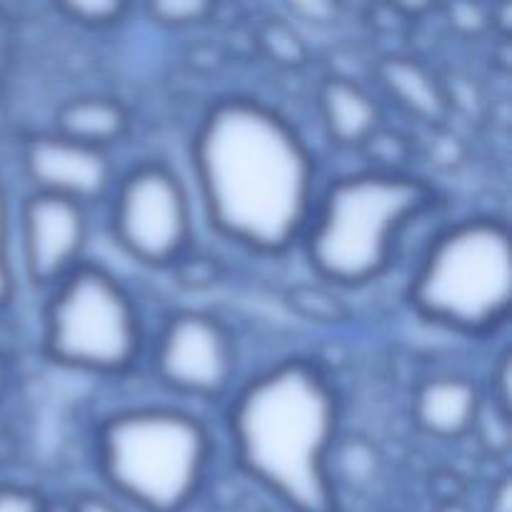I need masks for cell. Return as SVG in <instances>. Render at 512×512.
<instances>
[{"mask_svg":"<svg viewBox=\"0 0 512 512\" xmlns=\"http://www.w3.org/2000/svg\"><path fill=\"white\" fill-rule=\"evenodd\" d=\"M195 168L210 218L230 238L283 250L313 200V163L295 130L253 100L215 105L195 140Z\"/></svg>","mask_w":512,"mask_h":512,"instance_id":"cell-1","label":"cell"},{"mask_svg":"<svg viewBox=\"0 0 512 512\" xmlns=\"http://www.w3.org/2000/svg\"><path fill=\"white\" fill-rule=\"evenodd\" d=\"M335 395L305 363H285L255 380L233 410L238 458L295 512H333L328 450Z\"/></svg>","mask_w":512,"mask_h":512,"instance_id":"cell-2","label":"cell"},{"mask_svg":"<svg viewBox=\"0 0 512 512\" xmlns=\"http://www.w3.org/2000/svg\"><path fill=\"white\" fill-rule=\"evenodd\" d=\"M430 203L420 180L363 173L338 180L325 195L313 230L310 260L338 283H363L383 273L398 233Z\"/></svg>","mask_w":512,"mask_h":512,"instance_id":"cell-3","label":"cell"},{"mask_svg":"<svg viewBox=\"0 0 512 512\" xmlns=\"http://www.w3.org/2000/svg\"><path fill=\"white\" fill-rule=\"evenodd\" d=\"M110 483L148 512H183L208 463V435L183 413L133 410L115 415L100 438Z\"/></svg>","mask_w":512,"mask_h":512,"instance_id":"cell-4","label":"cell"},{"mask_svg":"<svg viewBox=\"0 0 512 512\" xmlns=\"http://www.w3.org/2000/svg\"><path fill=\"white\" fill-rule=\"evenodd\" d=\"M512 293L510 233L495 220H470L440 235L413 285L415 308L460 330L505 318Z\"/></svg>","mask_w":512,"mask_h":512,"instance_id":"cell-5","label":"cell"},{"mask_svg":"<svg viewBox=\"0 0 512 512\" xmlns=\"http://www.w3.org/2000/svg\"><path fill=\"white\" fill-rule=\"evenodd\" d=\"M138 340L133 305L108 273L78 265L60 280L45 315L50 358L73 368L115 373L135 358Z\"/></svg>","mask_w":512,"mask_h":512,"instance_id":"cell-6","label":"cell"},{"mask_svg":"<svg viewBox=\"0 0 512 512\" xmlns=\"http://www.w3.org/2000/svg\"><path fill=\"white\" fill-rule=\"evenodd\" d=\"M118 243L143 263H170L190 238V213L183 185L165 168H140L125 178L115 200Z\"/></svg>","mask_w":512,"mask_h":512,"instance_id":"cell-7","label":"cell"},{"mask_svg":"<svg viewBox=\"0 0 512 512\" xmlns=\"http://www.w3.org/2000/svg\"><path fill=\"white\" fill-rule=\"evenodd\" d=\"M158 373L165 383L185 393H220L233 373L228 335L208 315H178L160 338Z\"/></svg>","mask_w":512,"mask_h":512,"instance_id":"cell-8","label":"cell"},{"mask_svg":"<svg viewBox=\"0 0 512 512\" xmlns=\"http://www.w3.org/2000/svg\"><path fill=\"white\" fill-rule=\"evenodd\" d=\"M83 245L85 215L78 203L50 193L30 195L23 208V250L35 283H60L78 268Z\"/></svg>","mask_w":512,"mask_h":512,"instance_id":"cell-9","label":"cell"},{"mask_svg":"<svg viewBox=\"0 0 512 512\" xmlns=\"http://www.w3.org/2000/svg\"><path fill=\"white\" fill-rule=\"evenodd\" d=\"M25 170L38 193L60 195L73 203L100 198L110 183V163L100 148L63 135H40L25 148Z\"/></svg>","mask_w":512,"mask_h":512,"instance_id":"cell-10","label":"cell"},{"mask_svg":"<svg viewBox=\"0 0 512 512\" xmlns=\"http://www.w3.org/2000/svg\"><path fill=\"white\" fill-rule=\"evenodd\" d=\"M478 390L463 378H438L420 388L415 400L418 423L440 438L463 435L478 418Z\"/></svg>","mask_w":512,"mask_h":512,"instance_id":"cell-11","label":"cell"},{"mask_svg":"<svg viewBox=\"0 0 512 512\" xmlns=\"http://www.w3.org/2000/svg\"><path fill=\"white\" fill-rule=\"evenodd\" d=\"M125 110L110 98L70 100L58 113V135L75 143L100 148L125 133Z\"/></svg>","mask_w":512,"mask_h":512,"instance_id":"cell-12","label":"cell"},{"mask_svg":"<svg viewBox=\"0 0 512 512\" xmlns=\"http://www.w3.org/2000/svg\"><path fill=\"white\" fill-rule=\"evenodd\" d=\"M323 113L340 143H365L375 133L378 110L350 80H330L323 90Z\"/></svg>","mask_w":512,"mask_h":512,"instance_id":"cell-13","label":"cell"},{"mask_svg":"<svg viewBox=\"0 0 512 512\" xmlns=\"http://www.w3.org/2000/svg\"><path fill=\"white\" fill-rule=\"evenodd\" d=\"M380 73H383V83L388 85L390 93H393L405 108L423 115V118H440V115H443V90L438 88V83H435L418 63H413V60L408 58H390L385 60Z\"/></svg>","mask_w":512,"mask_h":512,"instance_id":"cell-14","label":"cell"},{"mask_svg":"<svg viewBox=\"0 0 512 512\" xmlns=\"http://www.w3.org/2000/svg\"><path fill=\"white\" fill-rule=\"evenodd\" d=\"M290 308L313 323L333 325L348 318V308L320 285H295L288 295Z\"/></svg>","mask_w":512,"mask_h":512,"instance_id":"cell-15","label":"cell"},{"mask_svg":"<svg viewBox=\"0 0 512 512\" xmlns=\"http://www.w3.org/2000/svg\"><path fill=\"white\" fill-rule=\"evenodd\" d=\"M260 43H263L265 50L283 65H298L303 63L305 58V48L303 43H300V38L283 23L265 25L263 35H260Z\"/></svg>","mask_w":512,"mask_h":512,"instance_id":"cell-16","label":"cell"},{"mask_svg":"<svg viewBox=\"0 0 512 512\" xmlns=\"http://www.w3.org/2000/svg\"><path fill=\"white\" fill-rule=\"evenodd\" d=\"M150 15L168 25H190L200 23L210 13V5L203 0H188V3H153Z\"/></svg>","mask_w":512,"mask_h":512,"instance_id":"cell-17","label":"cell"},{"mask_svg":"<svg viewBox=\"0 0 512 512\" xmlns=\"http://www.w3.org/2000/svg\"><path fill=\"white\" fill-rule=\"evenodd\" d=\"M65 13L70 18H75L78 23L85 25H108L115 23L120 15L125 13V5L123 3H70L63 5Z\"/></svg>","mask_w":512,"mask_h":512,"instance_id":"cell-18","label":"cell"},{"mask_svg":"<svg viewBox=\"0 0 512 512\" xmlns=\"http://www.w3.org/2000/svg\"><path fill=\"white\" fill-rule=\"evenodd\" d=\"M13 295V263H10V235H8V203L0 188V305Z\"/></svg>","mask_w":512,"mask_h":512,"instance_id":"cell-19","label":"cell"},{"mask_svg":"<svg viewBox=\"0 0 512 512\" xmlns=\"http://www.w3.org/2000/svg\"><path fill=\"white\" fill-rule=\"evenodd\" d=\"M0 512H45V505L30 490L0 488Z\"/></svg>","mask_w":512,"mask_h":512,"instance_id":"cell-20","label":"cell"},{"mask_svg":"<svg viewBox=\"0 0 512 512\" xmlns=\"http://www.w3.org/2000/svg\"><path fill=\"white\" fill-rule=\"evenodd\" d=\"M70 512H123V510L115 508V505L108 503L105 498H98V495H83V498H78L73 505H70Z\"/></svg>","mask_w":512,"mask_h":512,"instance_id":"cell-21","label":"cell"},{"mask_svg":"<svg viewBox=\"0 0 512 512\" xmlns=\"http://www.w3.org/2000/svg\"><path fill=\"white\" fill-rule=\"evenodd\" d=\"M498 383H500V403H503L505 413H508V403H510V365H508V358L503 360V368H500V375H498Z\"/></svg>","mask_w":512,"mask_h":512,"instance_id":"cell-22","label":"cell"},{"mask_svg":"<svg viewBox=\"0 0 512 512\" xmlns=\"http://www.w3.org/2000/svg\"><path fill=\"white\" fill-rule=\"evenodd\" d=\"M498 510L495 512H510V485L503 483L498 490Z\"/></svg>","mask_w":512,"mask_h":512,"instance_id":"cell-23","label":"cell"},{"mask_svg":"<svg viewBox=\"0 0 512 512\" xmlns=\"http://www.w3.org/2000/svg\"><path fill=\"white\" fill-rule=\"evenodd\" d=\"M3 388H5V373H3V365H0V395H3Z\"/></svg>","mask_w":512,"mask_h":512,"instance_id":"cell-24","label":"cell"},{"mask_svg":"<svg viewBox=\"0 0 512 512\" xmlns=\"http://www.w3.org/2000/svg\"><path fill=\"white\" fill-rule=\"evenodd\" d=\"M45 512H50V510L45 508ZM53 512H70V508H63V510H53Z\"/></svg>","mask_w":512,"mask_h":512,"instance_id":"cell-25","label":"cell"}]
</instances>
